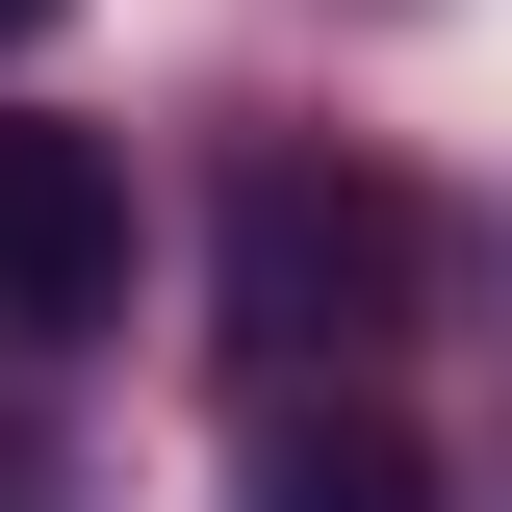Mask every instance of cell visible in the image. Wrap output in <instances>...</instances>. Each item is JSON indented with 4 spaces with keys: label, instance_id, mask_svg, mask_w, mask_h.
<instances>
[{
    "label": "cell",
    "instance_id": "cell-2",
    "mask_svg": "<svg viewBox=\"0 0 512 512\" xmlns=\"http://www.w3.org/2000/svg\"><path fill=\"white\" fill-rule=\"evenodd\" d=\"M103 308H128V154L0 103V333H103Z\"/></svg>",
    "mask_w": 512,
    "mask_h": 512
},
{
    "label": "cell",
    "instance_id": "cell-1",
    "mask_svg": "<svg viewBox=\"0 0 512 512\" xmlns=\"http://www.w3.org/2000/svg\"><path fill=\"white\" fill-rule=\"evenodd\" d=\"M384 308H410V205L333 180V154H256L231 180V333H256V384L384 359Z\"/></svg>",
    "mask_w": 512,
    "mask_h": 512
},
{
    "label": "cell",
    "instance_id": "cell-4",
    "mask_svg": "<svg viewBox=\"0 0 512 512\" xmlns=\"http://www.w3.org/2000/svg\"><path fill=\"white\" fill-rule=\"evenodd\" d=\"M52 26H77V0H0V52H52Z\"/></svg>",
    "mask_w": 512,
    "mask_h": 512
},
{
    "label": "cell",
    "instance_id": "cell-3",
    "mask_svg": "<svg viewBox=\"0 0 512 512\" xmlns=\"http://www.w3.org/2000/svg\"><path fill=\"white\" fill-rule=\"evenodd\" d=\"M256 512H436V461L384 436V410H308V384H282V410H256Z\"/></svg>",
    "mask_w": 512,
    "mask_h": 512
}]
</instances>
